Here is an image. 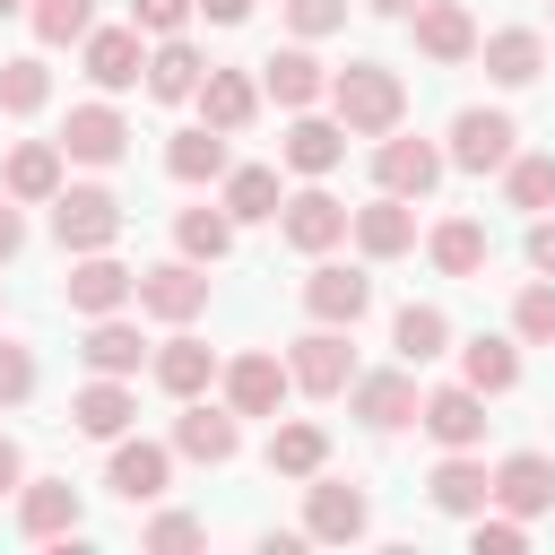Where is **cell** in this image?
I'll use <instances>...</instances> for the list:
<instances>
[{"label": "cell", "instance_id": "obj_1", "mask_svg": "<svg viewBox=\"0 0 555 555\" xmlns=\"http://www.w3.org/2000/svg\"><path fill=\"white\" fill-rule=\"evenodd\" d=\"M330 113L347 121V139H390V130L408 121V87H399V69H382V61H347V69L330 78Z\"/></svg>", "mask_w": 555, "mask_h": 555}, {"label": "cell", "instance_id": "obj_2", "mask_svg": "<svg viewBox=\"0 0 555 555\" xmlns=\"http://www.w3.org/2000/svg\"><path fill=\"white\" fill-rule=\"evenodd\" d=\"M52 234H61V251H113V234H121V199L95 191V182H78V191L52 199Z\"/></svg>", "mask_w": 555, "mask_h": 555}, {"label": "cell", "instance_id": "obj_3", "mask_svg": "<svg viewBox=\"0 0 555 555\" xmlns=\"http://www.w3.org/2000/svg\"><path fill=\"white\" fill-rule=\"evenodd\" d=\"M364 529H373L364 486H347V477H312V486H304V538L347 546V538H364Z\"/></svg>", "mask_w": 555, "mask_h": 555}, {"label": "cell", "instance_id": "obj_4", "mask_svg": "<svg viewBox=\"0 0 555 555\" xmlns=\"http://www.w3.org/2000/svg\"><path fill=\"white\" fill-rule=\"evenodd\" d=\"M347 408H356L364 434H399V425L425 408V390H416L408 364H399V373H356V382H347Z\"/></svg>", "mask_w": 555, "mask_h": 555}, {"label": "cell", "instance_id": "obj_5", "mask_svg": "<svg viewBox=\"0 0 555 555\" xmlns=\"http://www.w3.org/2000/svg\"><path fill=\"white\" fill-rule=\"evenodd\" d=\"M520 130H512V113H486V104H468L460 121H451V165L460 173H503L520 147H512Z\"/></svg>", "mask_w": 555, "mask_h": 555}, {"label": "cell", "instance_id": "obj_6", "mask_svg": "<svg viewBox=\"0 0 555 555\" xmlns=\"http://www.w3.org/2000/svg\"><path fill=\"white\" fill-rule=\"evenodd\" d=\"M139 312H156V321H199L208 312V269L199 260H165V269H139Z\"/></svg>", "mask_w": 555, "mask_h": 555}, {"label": "cell", "instance_id": "obj_7", "mask_svg": "<svg viewBox=\"0 0 555 555\" xmlns=\"http://www.w3.org/2000/svg\"><path fill=\"white\" fill-rule=\"evenodd\" d=\"M286 373H295V390H312V399H338L347 382H356V347H347V330H312V338H295V356H286Z\"/></svg>", "mask_w": 555, "mask_h": 555}, {"label": "cell", "instance_id": "obj_8", "mask_svg": "<svg viewBox=\"0 0 555 555\" xmlns=\"http://www.w3.org/2000/svg\"><path fill=\"white\" fill-rule=\"evenodd\" d=\"M416 425H425L442 451H477V442H486V390H468V382H442V390H425Z\"/></svg>", "mask_w": 555, "mask_h": 555}, {"label": "cell", "instance_id": "obj_9", "mask_svg": "<svg viewBox=\"0 0 555 555\" xmlns=\"http://www.w3.org/2000/svg\"><path fill=\"white\" fill-rule=\"evenodd\" d=\"M442 165H451V156H442L434 139H399V130H390V139L373 147V182L399 191V199H425V191L442 182Z\"/></svg>", "mask_w": 555, "mask_h": 555}, {"label": "cell", "instance_id": "obj_10", "mask_svg": "<svg viewBox=\"0 0 555 555\" xmlns=\"http://www.w3.org/2000/svg\"><path fill=\"white\" fill-rule=\"evenodd\" d=\"M173 451L225 468V460L243 451V416H234V408H199V399H182V416H173Z\"/></svg>", "mask_w": 555, "mask_h": 555}, {"label": "cell", "instance_id": "obj_11", "mask_svg": "<svg viewBox=\"0 0 555 555\" xmlns=\"http://www.w3.org/2000/svg\"><path fill=\"white\" fill-rule=\"evenodd\" d=\"M61 295H69V312H87V321H95V312H121V304L139 295V278H130L113 251H78V269H69V286H61Z\"/></svg>", "mask_w": 555, "mask_h": 555}, {"label": "cell", "instance_id": "obj_12", "mask_svg": "<svg viewBox=\"0 0 555 555\" xmlns=\"http://www.w3.org/2000/svg\"><path fill=\"white\" fill-rule=\"evenodd\" d=\"M364 304H373V278H364V269H330V260H321V269L304 278V312L330 321V330H356Z\"/></svg>", "mask_w": 555, "mask_h": 555}, {"label": "cell", "instance_id": "obj_13", "mask_svg": "<svg viewBox=\"0 0 555 555\" xmlns=\"http://www.w3.org/2000/svg\"><path fill=\"white\" fill-rule=\"evenodd\" d=\"M78 520H87V503H78L69 477H35V486H17V529H26V538H78Z\"/></svg>", "mask_w": 555, "mask_h": 555}, {"label": "cell", "instance_id": "obj_14", "mask_svg": "<svg viewBox=\"0 0 555 555\" xmlns=\"http://www.w3.org/2000/svg\"><path fill=\"white\" fill-rule=\"evenodd\" d=\"M78 52H87V78H95L104 95H121V87H139V78H147V52H139V26H95V35L78 43Z\"/></svg>", "mask_w": 555, "mask_h": 555}, {"label": "cell", "instance_id": "obj_15", "mask_svg": "<svg viewBox=\"0 0 555 555\" xmlns=\"http://www.w3.org/2000/svg\"><path fill=\"white\" fill-rule=\"evenodd\" d=\"M286 390H295V373H286L278 356H234V364H225V408H234V416H278Z\"/></svg>", "mask_w": 555, "mask_h": 555}, {"label": "cell", "instance_id": "obj_16", "mask_svg": "<svg viewBox=\"0 0 555 555\" xmlns=\"http://www.w3.org/2000/svg\"><path fill=\"white\" fill-rule=\"evenodd\" d=\"M165 477H173V451H165V442H130V434L113 442L104 486H113L121 503H156V494H165Z\"/></svg>", "mask_w": 555, "mask_h": 555}, {"label": "cell", "instance_id": "obj_17", "mask_svg": "<svg viewBox=\"0 0 555 555\" xmlns=\"http://www.w3.org/2000/svg\"><path fill=\"white\" fill-rule=\"evenodd\" d=\"M425 494H434V512H451V520H477V512L494 503V468H486V460H468V451H451V460L425 477Z\"/></svg>", "mask_w": 555, "mask_h": 555}, {"label": "cell", "instance_id": "obj_18", "mask_svg": "<svg viewBox=\"0 0 555 555\" xmlns=\"http://www.w3.org/2000/svg\"><path fill=\"white\" fill-rule=\"evenodd\" d=\"M130 147V121L113 113V104H78L69 121H61V156H78V165H113Z\"/></svg>", "mask_w": 555, "mask_h": 555}, {"label": "cell", "instance_id": "obj_19", "mask_svg": "<svg viewBox=\"0 0 555 555\" xmlns=\"http://www.w3.org/2000/svg\"><path fill=\"white\" fill-rule=\"evenodd\" d=\"M347 234H356V251H364V260H399V251L416 243V208H408L399 191H382L373 208H356V225H347Z\"/></svg>", "mask_w": 555, "mask_h": 555}, {"label": "cell", "instance_id": "obj_20", "mask_svg": "<svg viewBox=\"0 0 555 555\" xmlns=\"http://www.w3.org/2000/svg\"><path fill=\"white\" fill-rule=\"evenodd\" d=\"M130 416H139V399L121 390V373H95V382L69 399V425H78V434H95V442H121V434H130Z\"/></svg>", "mask_w": 555, "mask_h": 555}, {"label": "cell", "instance_id": "obj_21", "mask_svg": "<svg viewBox=\"0 0 555 555\" xmlns=\"http://www.w3.org/2000/svg\"><path fill=\"white\" fill-rule=\"evenodd\" d=\"M494 503L520 512V520H538V512L555 503V460H546V451H512V460L494 468Z\"/></svg>", "mask_w": 555, "mask_h": 555}, {"label": "cell", "instance_id": "obj_22", "mask_svg": "<svg viewBox=\"0 0 555 555\" xmlns=\"http://www.w3.org/2000/svg\"><path fill=\"white\" fill-rule=\"evenodd\" d=\"M408 26H416V52H425V61H468V52H477V17H468L460 0H425Z\"/></svg>", "mask_w": 555, "mask_h": 555}, {"label": "cell", "instance_id": "obj_23", "mask_svg": "<svg viewBox=\"0 0 555 555\" xmlns=\"http://www.w3.org/2000/svg\"><path fill=\"white\" fill-rule=\"evenodd\" d=\"M347 225H356V208H338L330 191H295L286 199V243L295 251H330V243H347Z\"/></svg>", "mask_w": 555, "mask_h": 555}, {"label": "cell", "instance_id": "obj_24", "mask_svg": "<svg viewBox=\"0 0 555 555\" xmlns=\"http://www.w3.org/2000/svg\"><path fill=\"white\" fill-rule=\"evenodd\" d=\"M260 95H278L286 113H304L312 95H330V78H321V61H312L304 43H286V52H269V61H260Z\"/></svg>", "mask_w": 555, "mask_h": 555}, {"label": "cell", "instance_id": "obj_25", "mask_svg": "<svg viewBox=\"0 0 555 555\" xmlns=\"http://www.w3.org/2000/svg\"><path fill=\"white\" fill-rule=\"evenodd\" d=\"M0 191H9V199H61V139H26V147H9Z\"/></svg>", "mask_w": 555, "mask_h": 555}, {"label": "cell", "instance_id": "obj_26", "mask_svg": "<svg viewBox=\"0 0 555 555\" xmlns=\"http://www.w3.org/2000/svg\"><path fill=\"white\" fill-rule=\"evenodd\" d=\"M199 113H208V130H243L251 113H260V78H243V69H208L199 78Z\"/></svg>", "mask_w": 555, "mask_h": 555}, {"label": "cell", "instance_id": "obj_27", "mask_svg": "<svg viewBox=\"0 0 555 555\" xmlns=\"http://www.w3.org/2000/svg\"><path fill=\"white\" fill-rule=\"evenodd\" d=\"M477 52H486V78H494V87H529V78L546 69V43H538L529 26H503V35H486Z\"/></svg>", "mask_w": 555, "mask_h": 555}, {"label": "cell", "instance_id": "obj_28", "mask_svg": "<svg viewBox=\"0 0 555 555\" xmlns=\"http://www.w3.org/2000/svg\"><path fill=\"white\" fill-rule=\"evenodd\" d=\"M199 78H208V61H199L182 35H165V43L147 52V95H156V104H182V95H199Z\"/></svg>", "mask_w": 555, "mask_h": 555}, {"label": "cell", "instance_id": "obj_29", "mask_svg": "<svg viewBox=\"0 0 555 555\" xmlns=\"http://www.w3.org/2000/svg\"><path fill=\"white\" fill-rule=\"evenodd\" d=\"M425 260H434L442 278H477V269H486V225H477V217H442V225L425 234Z\"/></svg>", "mask_w": 555, "mask_h": 555}, {"label": "cell", "instance_id": "obj_30", "mask_svg": "<svg viewBox=\"0 0 555 555\" xmlns=\"http://www.w3.org/2000/svg\"><path fill=\"white\" fill-rule=\"evenodd\" d=\"M95 373H139L147 364V338L121 321V312H95V330H87V347H78Z\"/></svg>", "mask_w": 555, "mask_h": 555}, {"label": "cell", "instance_id": "obj_31", "mask_svg": "<svg viewBox=\"0 0 555 555\" xmlns=\"http://www.w3.org/2000/svg\"><path fill=\"white\" fill-rule=\"evenodd\" d=\"M165 173L173 182H225L234 165H225V130H182L173 147H165Z\"/></svg>", "mask_w": 555, "mask_h": 555}, {"label": "cell", "instance_id": "obj_32", "mask_svg": "<svg viewBox=\"0 0 555 555\" xmlns=\"http://www.w3.org/2000/svg\"><path fill=\"white\" fill-rule=\"evenodd\" d=\"M390 347H399V364H434V356L451 347V321H442V304H408V312L390 321Z\"/></svg>", "mask_w": 555, "mask_h": 555}, {"label": "cell", "instance_id": "obj_33", "mask_svg": "<svg viewBox=\"0 0 555 555\" xmlns=\"http://www.w3.org/2000/svg\"><path fill=\"white\" fill-rule=\"evenodd\" d=\"M156 382H165L173 399H199V390L217 382V356H208L199 338H165V347H156Z\"/></svg>", "mask_w": 555, "mask_h": 555}, {"label": "cell", "instance_id": "obj_34", "mask_svg": "<svg viewBox=\"0 0 555 555\" xmlns=\"http://www.w3.org/2000/svg\"><path fill=\"white\" fill-rule=\"evenodd\" d=\"M338 156H347V121H312V113H304V121L286 130V165H295V173H330Z\"/></svg>", "mask_w": 555, "mask_h": 555}, {"label": "cell", "instance_id": "obj_35", "mask_svg": "<svg viewBox=\"0 0 555 555\" xmlns=\"http://www.w3.org/2000/svg\"><path fill=\"white\" fill-rule=\"evenodd\" d=\"M278 208H286V199H278V173H269V165H234V173H225V217H234V225H260V217H278Z\"/></svg>", "mask_w": 555, "mask_h": 555}, {"label": "cell", "instance_id": "obj_36", "mask_svg": "<svg viewBox=\"0 0 555 555\" xmlns=\"http://www.w3.org/2000/svg\"><path fill=\"white\" fill-rule=\"evenodd\" d=\"M460 382H468V390H486V399H494V390H512V382H520L512 338H468V347H460Z\"/></svg>", "mask_w": 555, "mask_h": 555}, {"label": "cell", "instance_id": "obj_37", "mask_svg": "<svg viewBox=\"0 0 555 555\" xmlns=\"http://www.w3.org/2000/svg\"><path fill=\"white\" fill-rule=\"evenodd\" d=\"M173 243H182V260H225L234 251V217L225 208H182L173 217Z\"/></svg>", "mask_w": 555, "mask_h": 555}, {"label": "cell", "instance_id": "obj_38", "mask_svg": "<svg viewBox=\"0 0 555 555\" xmlns=\"http://www.w3.org/2000/svg\"><path fill=\"white\" fill-rule=\"evenodd\" d=\"M321 460H330V434L321 425H278L269 434V468L278 477H321Z\"/></svg>", "mask_w": 555, "mask_h": 555}, {"label": "cell", "instance_id": "obj_39", "mask_svg": "<svg viewBox=\"0 0 555 555\" xmlns=\"http://www.w3.org/2000/svg\"><path fill=\"white\" fill-rule=\"evenodd\" d=\"M52 104V69L26 52V61H0V113L9 121H26V113H43Z\"/></svg>", "mask_w": 555, "mask_h": 555}, {"label": "cell", "instance_id": "obj_40", "mask_svg": "<svg viewBox=\"0 0 555 555\" xmlns=\"http://www.w3.org/2000/svg\"><path fill=\"white\" fill-rule=\"evenodd\" d=\"M35 43H87L95 35V0H26Z\"/></svg>", "mask_w": 555, "mask_h": 555}, {"label": "cell", "instance_id": "obj_41", "mask_svg": "<svg viewBox=\"0 0 555 555\" xmlns=\"http://www.w3.org/2000/svg\"><path fill=\"white\" fill-rule=\"evenodd\" d=\"M503 199L512 208H555V156H512L503 165Z\"/></svg>", "mask_w": 555, "mask_h": 555}, {"label": "cell", "instance_id": "obj_42", "mask_svg": "<svg viewBox=\"0 0 555 555\" xmlns=\"http://www.w3.org/2000/svg\"><path fill=\"white\" fill-rule=\"evenodd\" d=\"M512 330H520L529 347H555V278L520 286V304H512Z\"/></svg>", "mask_w": 555, "mask_h": 555}, {"label": "cell", "instance_id": "obj_43", "mask_svg": "<svg viewBox=\"0 0 555 555\" xmlns=\"http://www.w3.org/2000/svg\"><path fill=\"white\" fill-rule=\"evenodd\" d=\"M468 546H477V555H520V546H529V520H520V512H503V520H486V512H477Z\"/></svg>", "mask_w": 555, "mask_h": 555}, {"label": "cell", "instance_id": "obj_44", "mask_svg": "<svg viewBox=\"0 0 555 555\" xmlns=\"http://www.w3.org/2000/svg\"><path fill=\"white\" fill-rule=\"evenodd\" d=\"M286 26L312 43V35H338L347 26V0H286Z\"/></svg>", "mask_w": 555, "mask_h": 555}, {"label": "cell", "instance_id": "obj_45", "mask_svg": "<svg viewBox=\"0 0 555 555\" xmlns=\"http://www.w3.org/2000/svg\"><path fill=\"white\" fill-rule=\"evenodd\" d=\"M17 399H35V356L17 338H0V408H17Z\"/></svg>", "mask_w": 555, "mask_h": 555}, {"label": "cell", "instance_id": "obj_46", "mask_svg": "<svg viewBox=\"0 0 555 555\" xmlns=\"http://www.w3.org/2000/svg\"><path fill=\"white\" fill-rule=\"evenodd\" d=\"M199 538H208V529H199L191 512H156V520H147V546H156V555H182V546H199Z\"/></svg>", "mask_w": 555, "mask_h": 555}, {"label": "cell", "instance_id": "obj_47", "mask_svg": "<svg viewBox=\"0 0 555 555\" xmlns=\"http://www.w3.org/2000/svg\"><path fill=\"white\" fill-rule=\"evenodd\" d=\"M191 9H199V0H130V26H147V35H182Z\"/></svg>", "mask_w": 555, "mask_h": 555}, {"label": "cell", "instance_id": "obj_48", "mask_svg": "<svg viewBox=\"0 0 555 555\" xmlns=\"http://www.w3.org/2000/svg\"><path fill=\"white\" fill-rule=\"evenodd\" d=\"M26 251V217H17V199L0 191V260H17Z\"/></svg>", "mask_w": 555, "mask_h": 555}, {"label": "cell", "instance_id": "obj_49", "mask_svg": "<svg viewBox=\"0 0 555 555\" xmlns=\"http://www.w3.org/2000/svg\"><path fill=\"white\" fill-rule=\"evenodd\" d=\"M529 269H538V278H555V217H538V225H529Z\"/></svg>", "mask_w": 555, "mask_h": 555}, {"label": "cell", "instance_id": "obj_50", "mask_svg": "<svg viewBox=\"0 0 555 555\" xmlns=\"http://www.w3.org/2000/svg\"><path fill=\"white\" fill-rule=\"evenodd\" d=\"M199 17H208V26H243V17H251V0H199Z\"/></svg>", "mask_w": 555, "mask_h": 555}, {"label": "cell", "instance_id": "obj_51", "mask_svg": "<svg viewBox=\"0 0 555 555\" xmlns=\"http://www.w3.org/2000/svg\"><path fill=\"white\" fill-rule=\"evenodd\" d=\"M17 486H26V460H17V442L0 434V494H17Z\"/></svg>", "mask_w": 555, "mask_h": 555}, {"label": "cell", "instance_id": "obj_52", "mask_svg": "<svg viewBox=\"0 0 555 555\" xmlns=\"http://www.w3.org/2000/svg\"><path fill=\"white\" fill-rule=\"evenodd\" d=\"M364 9H373V17H416L425 0H364Z\"/></svg>", "mask_w": 555, "mask_h": 555}, {"label": "cell", "instance_id": "obj_53", "mask_svg": "<svg viewBox=\"0 0 555 555\" xmlns=\"http://www.w3.org/2000/svg\"><path fill=\"white\" fill-rule=\"evenodd\" d=\"M17 9H26V0H0V17H17Z\"/></svg>", "mask_w": 555, "mask_h": 555}]
</instances>
